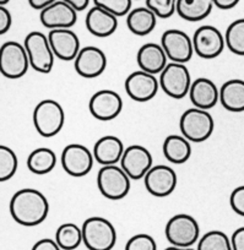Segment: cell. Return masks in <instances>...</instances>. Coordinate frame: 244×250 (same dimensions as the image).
<instances>
[{
  "label": "cell",
  "mask_w": 244,
  "mask_h": 250,
  "mask_svg": "<svg viewBox=\"0 0 244 250\" xmlns=\"http://www.w3.org/2000/svg\"><path fill=\"white\" fill-rule=\"evenodd\" d=\"M9 208L16 223L25 227H35L44 222L48 217L49 203L40 190L25 188L14 194Z\"/></svg>",
  "instance_id": "cell-1"
},
{
  "label": "cell",
  "mask_w": 244,
  "mask_h": 250,
  "mask_svg": "<svg viewBox=\"0 0 244 250\" xmlns=\"http://www.w3.org/2000/svg\"><path fill=\"white\" fill-rule=\"evenodd\" d=\"M32 119L35 129L42 138H53L65 124L64 108L55 100H43L33 109Z\"/></svg>",
  "instance_id": "cell-2"
},
{
  "label": "cell",
  "mask_w": 244,
  "mask_h": 250,
  "mask_svg": "<svg viewBox=\"0 0 244 250\" xmlns=\"http://www.w3.org/2000/svg\"><path fill=\"white\" fill-rule=\"evenodd\" d=\"M84 244L89 250H112L117 243V230L107 218L93 216L83 223Z\"/></svg>",
  "instance_id": "cell-3"
},
{
  "label": "cell",
  "mask_w": 244,
  "mask_h": 250,
  "mask_svg": "<svg viewBox=\"0 0 244 250\" xmlns=\"http://www.w3.org/2000/svg\"><path fill=\"white\" fill-rule=\"evenodd\" d=\"M214 129L215 122L212 115L200 108H189L179 119L180 134L190 143H204L212 135Z\"/></svg>",
  "instance_id": "cell-4"
},
{
  "label": "cell",
  "mask_w": 244,
  "mask_h": 250,
  "mask_svg": "<svg viewBox=\"0 0 244 250\" xmlns=\"http://www.w3.org/2000/svg\"><path fill=\"white\" fill-rule=\"evenodd\" d=\"M132 179L120 166H102L97 173L100 193L110 200H122L129 194Z\"/></svg>",
  "instance_id": "cell-5"
},
{
  "label": "cell",
  "mask_w": 244,
  "mask_h": 250,
  "mask_svg": "<svg viewBox=\"0 0 244 250\" xmlns=\"http://www.w3.org/2000/svg\"><path fill=\"white\" fill-rule=\"evenodd\" d=\"M165 234L175 247L192 248L200 239V226L193 216L177 213L168 220Z\"/></svg>",
  "instance_id": "cell-6"
},
{
  "label": "cell",
  "mask_w": 244,
  "mask_h": 250,
  "mask_svg": "<svg viewBox=\"0 0 244 250\" xmlns=\"http://www.w3.org/2000/svg\"><path fill=\"white\" fill-rule=\"evenodd\" d=\"M31 68L41 74H49L54 66L55 55L50 47L48 36L40 31H32L23 41Z\"/></svg>",
  "instance_id": "cell-7"
},
{
  "label": "cell",
  "mask_w": 244,
  "mask_h": 250,
  "mask_svg": "<svg viewBox=\"0 0 244 250\" xmlns=\"http://www.w3.org/2000/svg\"><path fill=\"white\" fill-rule=\"evenodd\" d=\"M159 87L171 98L182 100L189 95L192 87V76L189 69L182 62H168L159 74Z\"/></svg>",
  "instance_id": "cell-8"
},
{
  "label": "cell",
  "mask_w": 244,
  "mask_h": 250,
  "mask_svg": "<svg viewBox=\"0 0 244 250\" xmlns=\"http://www.w3.org/2000/svg\"><path fill=\"white\" fill-rule=\"evenodd\" d=\"M31 66L25 45L15 41L5 42L0 48V71L4 78L16 80L27 73Z\"/></svg>",
  "instance_id": "cell-9"
},
{
  "label": "cell",
  "mask_w": 244,
  "mask_h": 250,
  "mask_svg": "<svg viewBox=\"0 0 244 250\" xmlns=\"http://www.w3.org/2000/svg\"><path fill=\"white\" fill-rule=\"evenodd\" d=\"M62 167L67 174L74 178L88 175L95 165L93 152L81 144H69L63 148Z\"/></svg>",
  "instance_id": "cell-10"
},
{
  "label": "cell",
  "mask_w": 244,
  "mask_h": 250,
  "mask_svg": "<svg viewBox=\"0 0 244 250\" xmlns=\"http://www.w3.org/2000/svg\"><path fill=\"white\" fill-rule=\"evenodd\" d=\"M192 38L195 54L201 59H215L226 48L224 36L215 26H201L195 31Z\"/></svg>",
  "instance_id": "cell-11"
},
{
  "label": "cell",
  "mask_w": 244,
  "mask_h": 250,
  "mask_svg": "<svg viewBox=\"0 0 244 250\" xmlns=\"http://www.w3.org/2000/svg\"><path fill=\"white\" fill-rule=\"evenodd\" d=\"M161 45L171 62L185 64L195 54L193 38L184 31L177 28H171L163 32Z\"/></svg>",
  "instance_id": "cell-12"
},
{
  "label": "cell",
  "mask_w": 244,
  "mask_h": 250,
  "mask_svg": "<svg viewBox=\"0 0 244 250\" xmlns=\"http://www.w3.org/2000/svg\"><path fill=\"white\" fill-rule=\"evenodd\" d=\"M178 183L177 173L172 167L156 165L147 172L144 178L146 190L155 198H166L176 190Z\"/></svg>",
  "instance_id": "cell-13"
},
{
  "label": "cell",
  "mask_w": 244,
  "mask_h": 250,
  "mask_svg": "<svg viewBox=\"0 0 244 250\" xmlns=\"http://www.w3.org/2000/svg\"><path fill=\"white\" fill-rule=\"evenodd\" d=\"M89 109L95 119L111 122L122 113L123 98L113 90H100L91 96Z\"/></svg>",
  "instance_id": "cell-14"
},
{
  "label": "cell",
  "mask_w": 244,
  "mask_h": 250,
  "mask_svg": "<svg viewBox=\"0 0 244 250\" xmlns=\"http://www.w3.org/2000/svg\"><path fill=\"white\" fill-rule=\"evenodd\" d=\"M75 71L84 79H96L105 73L107 57L101 48L88 45L81 48L74 60Z\"/></svg>",
  "instance_id": "cell-15"
},
{
  "label": "cell",
  "mask_w": 244,
  "mask_h": 250,
  "mask_svg": "<svg viewBox=\"0 0 244 250\" xmlns=\"http://www.w3.org/2000/svg\"><path fill=\"white\" fill-rule=\"evenodd\" d=\"M120 167L125 170L130 179H144L147 172L154 167L151 152L142 145L128 146L120 161Z\"/></svg>",
  "instance_id": "cell-16"
},
{
  "label": "cell",
  "mask_w": 244,
  "mask_h": 250,
  "mask_svg": "<svg viewBox=\"0 0 244 250\" xmlns=\"http://www.w3.org/2000/svg\"><path fill=\"white\" fill-rule=\"evenodd\" d=\"M125 92L135 102H149L157 95L159 81L156 75L144 70H136L130 74L124 83Z\"/></svg>",
  "instance_id": "cell-17"
},
{
  "label": "cell",
  "mask_w": 244,
  "mask_h": 250,
  "mask_svg": "<svg viewBox=\"0 0 244 250\" xmlns=\"http://www.w3.org/2000/svg\"><path fill=\"white\" fill-rule=\"evenodd\" d=\"M48 40L55 58L63 62L75 60L81 50L79 36L71 28L50 30L48 33Z\"/></svg>",
  "instance_id": "cell-18"
},
{
  "label": "cell",
  "mask_w": 244,
  "mask_h": 250,
  "mask_svg": "<svg viewBox=\"0 0 244 250\" xmlns=\"http://www.w3.org/2000/svg\"><path fill=\"white\" fill-rule=\"evenodd\" d=\"M40 20L49 30L71 28L77 21V11L64 0H57L41 11Z\"/></svg>",
  "instance_id": "cell-19"
},
{
  "label": "cell",
  "mask_w": 244,
  "mask_h": 250,
  "mask_svg": "<svg viewBox=\"0 0 244 250\" xmlns=\"http://www.w3.org/2000/svg\"><path fill=\"white\" fill-rule=\"evenodd\" d=\"M168 57L161 44L145 43L140 47L136 54V62L140 70L152 75H159L167 66Z\"/></svg>",
  "instance_id": "cell-20"
},
{
  "label": "cell",
  "mask_w": 244,
  "mask_h": 250,
  "mask_svg": "<svg viewBox=\"0 0 244 250\" xmlns=\"http://www.w3.org/2000/svg\"><path fill=\"white\" fill-rule=\"evenodd\" d=\"M85 25L95 37L106 38L112 36L118 28V18L106 9L95 5L86 14Z\"/></svg>",
  "instance_id": "cell-21"
},
{
  "label": "cell",
  "mask_w": 244,
  "mask_h": 250,
  "mask_svg": "<svg viewBox=\"0 0 244 250\" xmlns=\"http://www.w3.org/2000/svg\"><path fill=\"white\" fill-rule=\"evenodd\" d=\"M188 96L194 107L209 110L220 102V88L210 79L198 78L193 81Z\"/></svg>",
  "instance_id": "cell-22"
},
{
  "label": "cell",
  "mask_w": 244,
  "mask_h": 250,
  "mask_svg": "<svg viewBox=\"0 0 244 250\" xmlns=\"http://www.w3.org/2000/svg\"><path fill=\"white\" fill-rule=\"evenodd\" d=\"M124 151V144L118 136L105 135L96 141L92 152L98 165L111 166L120 163Z\"/></svg>",
  "instance_id": "cell-23"
},
{
  "label": "cell",
  "mask_w": 244,
  "mask_h": 250,
  "mask_svg": "<svg viewBox=\"0 0 244 250\" xmlns=\"http://www.w3.org/2000/svg\"><path fill=\"white\" fill-rule=\"evenodd\" d=\"M220 103L232 113L244 112V80L232 79L220 88Z\"/></svg>",
  "instance_id": "cell-24"
},
{
  "label": "cell",
  "mask_w": 244,
  "mask_h": 250,
  "mask_svg": "<svg viewBox=\"0 0 244 250\" xmlns=\"http://www.w3.org/2000/svg\"><path fill=\"white\" fill-rule=\"evenodd\" d=\"M157 25V16L147 6H139V8L132 9L127 15V26L132 33L135 36L150 35L155 30Z\"/></svg>",
  "instance_id": "cell-25"
},
{
  "label": "cell",
  "mask_w": 244,
  "mask_h": 250,
  "mask_svg": "<svg viewBox=\"0 0 244 250\" xmlns=\"http://www.w3.org/2000/svg\"><path fill=\"white\" fill-rule=\"evenodd\" d=\"M183 135H168L162 145V152L166 160L173 165H183L192 156V145Z\"/></svg>",
  "instance_id": "cell-26"
},
{
  "label": "cell",
  "mask_w": 244,
  "mask_h": 250,
  "mask_svg": "<svg viewBox=\"0 0 244 250\" xmlns=\"http://www.w3.org/2000/svg\"><path fill=\"white\" fill-rule=\"evenodd\" d=\"M214 6V0H177V14L183 20L198 22L206 19Z\"/></svg>",
  "instance_id": "cell-27"
},
{
  "label": "cell",
  "mask_w": 244,
  "mask_h": 250,
  "mask_svg": "<svg viewBox=\"0 0 244 250\" xmlns=\"http://www.w3.org/2000/svg\"><path fill=\"white\" fill-rule=\"evenodd\" d=\"M57 166V155L52 148L38 147L27 157V168L37 175H44L52 172Z\"/></svg>",
  "instance_id": "cell-28"
},
{
  "label": "cell",
  "mask_w": 244,
  "mask_h": 250,
  "mask_svg": "<svg viewBox=\"0 0 244 250\" xmlns=\"http://www.w3.org/2000/svg\"><path fill=\"white\" fill-rule=\"evenodd\" d=\"M55 242L63 250H75L84 243L83 228L75 223H63L55 232Z\"/></svg>",
  "instance_id": "cell-29"
},
{
  "label": "cell",
  "mask_w": 244,
  "mask_h": 250,
  "mask_svg": "<svg viewBox=\"0 0 244 250\" xmlns=\"http://www.w3.org/2000/svg\"><path fill=\"white\" fill-rule=\"evenodd\" d=\"M226 47L233 54L244 57V19H238L229 23L224 33Z\"/></svg>",
  "instance_id": "cell-30"
},
{
  "label": "cell",
  "mask_w": 244,
  "mask_h": 250,
  "mask_svg": "<svg viewBox=\"0 0 244 250\" xmlns=\"http://www.w3.org/2000/svg\"><path fill=\"white\" fill-rule=\"evenodd\" d=\"M197 250H233L231 238L222 230H210L198 242Z\"/></svg>",
  "instance_id": "cell-31"
},
{
  "label": "cell",
  "mask_w": 244,
  "mask_h": 250,
  "mask_svg": "<svg viewBox=\"0 0 244 250\" xmlns=\"http://www.w3.org/2000/svg\"><path fill=\"white\" fill-rule=\"evenodd\" d=\"M19 160L15 151L6 145L0 146V180L8 182L18 172Z\"/></svg>",
  "instance_id": "cell-32"
},
{
  "label": "cell",
  "mask_w": 244,
  "mask_h": 250,
  "mask_svg": "<svg viewBox=\"0 0 244 250\" xmlns=\"http://www.w3.org/2000/svg\"><path fill=\"white\" fill-rule=\"evenodd\" d=\"M95 5L106 9L117 18L125 16L132 11L133 0H93Z\"/></svg>",
  "instance_id": "cell-33"
},
{
  "label": "cell",
  "mask_w": 244,
  "mask_h": 250,
  "mask_svg": "<svg viewBox=\"0 0 244 250\" xmlns=\"http://www.w3.org/2000/svg\"><path fill=\"white\" fill-rule=\"evenodd\" d=\"M146 6L159 19H168L177 13V0H146Z\"/></svg>",
  "instance_id": "cell-34"
},
{
  "label": "cell",
  "mask_w": 244,
  "mask_h": 250,
  "mask_svg": "<svg viewBox=\"0 0 244 250\" xmlns=\"http://www.w3.org/2000/svg\"><path fill=\"white\" fill-rule=\"evenodd\" d=\"M125 250H157V244L155 238L150 234L139 233L128 240Z\"/></svg>",
  "instance_id": "cell-35"
},
{
  "label": "cell",
  "mask_w": 244,
  "mask_h": 250,
  "mask_svg": "<svg viewBox=\"0 0 244 250\" xmlns=\"http://www.w3.org/2000/svg\"><path fill=\"white\" fill-rule=\"evenodd\" d=\"M229 205L237 215L244 217V185L237 187L229 195Z\"/></svg>",
  "instance_id": "cell-36"
},
{
  "label": "cell",
  "mask_w": 244,
  "mask_h": 250,
  "mask_svg": "<svg viewBox=\"0 0 244 250\" xmlns=\"http://www.w3.org/2000/svg\"><path fill=\"white\" fill-rule=\"evenodd\" d=\"M13 25V16L11 13L5 8L0 6V35H5Z\"/></svg>",
  "instance_id": "cell-37"
},
{
  "label": "cell",
  "mask_w": 244,
  "mask_h": 250,
  "mask_svg": "<svg viewBox=\"0 0 244 250\" xmlns=\"http://www.w3.org/2000/svg\"><path fill=\"white\" fill-rule=\"evenodd\" d=\"M31 250H63L62 248L58 245L55 239H50V238H43L36 242L33 244Z\"/></svg>",
  "instance_id": "cell-38"
},
{
  "label": "cell",
  "mask_w": 244,
  "mask_h": 250,
  "mask_svg": "<svg viewBox=\"0 0 244 250\" xmlns=\"http://www.w3.org/2000/svg\"><path fill=\"white\" fill-rule=\"evenodd\" d=\"M232 249L244 250V227L237 228L231 237Z\"/></svg>",
  "instance_id": "cell-39"
},
{
  "label": "cell",
  "mask_w": 244,
  "mask_h": 250,
  "mask_svg": "<svg viewBox=\"0 0 244 250\" xmlns=\"http://www.w3.org/2000/svg\"><path fill=\"white\" fill-rule=\"evenodd\" d=\"M241 0H214L215 6L221 10H229V9H233L234 6L238 5V3Z\"/></svg>",
  "instance_id": "cell-40"
},
{
  "label": "cell",
  "mask_w": 244,
  "mask_h": 250,
  "mask_svg": "<svg viewBox=\"0 0 244 250\" xmlns=\"http://www.w3.org/2000/svg\"><path fill=\"white\" fill-rule=\"evenodd\" d=\"M57 0H28V4L31 5V8L35 9V10L42 11L43 9H45L47 6H49L50 4L55 3Z\"/></svg>",
  "instance_id": "cell-41"
},
{
  "label": "cell",
  "mask_w": 244,
  "mask_h": 250,
  "mask_svg": "<svg viewBox=\"0 0 244 250\" xmlns=\"http://www.w3.org/2000/svg\"><path fill=\"white\" fill-rule=\"evenodd\" d=\"M64 1L69 4V5H71L77 13L85 10L89 6V4H90V0H64Z\"/></svg>",
  "instance_id": "cell-42"
},
{
  "label": "cell",
  "mask_w": 244,
  "mask_h": 250,
  "mask_svg": "<svg viewBox=\"0 0 244 250\" xmlns=\"http://www.w3.org/2000/svg\"><path fill=\"white\" fill-rule=\"evenodd\" d=\"M165 250H195L193 248H179V247H175V245H171V247L166 248Z\"/></svg>",
  "instance_id": "cell-43"
},
{
  "label": "cell",
  "mask_w": 244,
  "mask_h": 250,
  "mask_svg": "<svg viewBox=\"0 0 244 250\" xmlns=\"http://www.w3.org/2000/svg\"><path fill=\"white\" fill-rule=\"evenodd\" d=\"M10 0H0V6H5Z\"/></svg>",
  "instance_id": "cell-44"
}]
</instances>
